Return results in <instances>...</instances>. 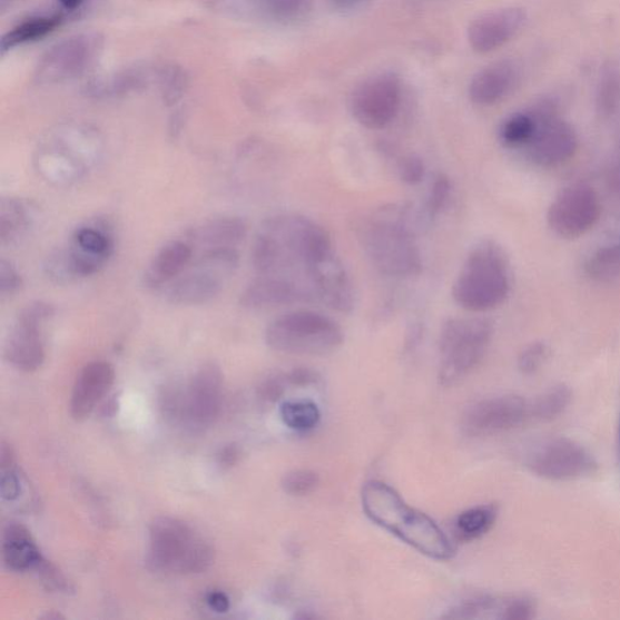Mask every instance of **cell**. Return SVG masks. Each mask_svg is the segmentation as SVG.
<instances>
[{"label": "cell", "instance_id": "1", "mask_svg": "<svg viewBox=\"0 0 620 620\" xmlns=\"http://www.w3.org/2000/svg\"><path fill=\"white\" fill-rule=\"evenodd\" d=\"M336 256L328 233L299 215L268 218L253 245V265L260 277H282L298 284L312 302L318 301L315 279L326 262Z\"/></svg>", "mask_w": 620, "mask_h": 620}, {"label": "cell", "instance_id": "2", "mask_svg": "<svg viewBox=\"0 0 620 620\" xmlns=\"http://www.w3.org/2000/svg\"><path fill=\"white\" fill-rule=\"evenodd\" d=\"M362 503L372 522L423 555L435 560H449L454 555L453 544L437 523L410 506L401 494L384 482H366L362 491Z\"/></svg>", "mask_w": 620, "mask_h": 620}, {"label": "cell", "instance_id": "3", "mask_svg": "<svg viewBox=\"0 0 620 620\" xmlns=\"http://www.w3.org/2000/svg\"><path fill=\"white\" fill-rule=\"evenodd\" d=\"M419 215L411 206L391 205L364 220L360 239L372 265L394 278H409L422 270L415 240Z\"/></svg>", "mask_w": 620, "mask_h": 620}, {"label": "cell", "instance_id": "4", "mask_svg": "<svg viewBox=\"0 0 620 620\" xmlns=\"http://www.w3.org/2000/svg\"><path fill=\"white\" fill-rule=\"evenodd\" d=\"M511 267L499 244L479 243L466 257L453 284L452 296L457 305L473 313L498 308L511 293Z\"/></svg>", "mask_w": 620, "mask_h": 620}, {"label": "cell", "instance_id": "5", "mask_svg": "<svg viewBox=\"0 0 620 620\" xmlns=\"http://www.w3.org/2000/svg\"><path fill=\"white\" fill-rule=\"evenodd\" d=\"M215 549L187 522L161 516L149 528L147 564L158 572L193 574L209 570Z\"/></svg>", "mask_w": 620, "mask_h": 620}, {"label": "cell", "instance_id": "6", "mask_svg": "<svg viewBox=\"0 0 620 620\" xmlns=\"http://www.w3.org/2000/svg\"><path fill=\"white\" fill-rule=\"evenodd\" d=\"M223 392V372L215 364H205L184 388L165 390L160 406L165 417L191 431H201L218 417Z\"/></svg>", "mask_w": 620, "mask_h": 620}, {"label": "cell", "instance_id": "7", "mask_svg": "<svg viewBox=\"0 0 620 620\" xmlns=\"http://www.w3.org/2000/svg\"><path fill=\"white\" fill-rule=\"evenodd\" d=\"M343 339L335 321L312 311L284 314L266 329L268 347L285 354L324 355L341 347Z\"/></svg>", "mask_w": 620, "mask_h": 620}, {"label": "cell", "instance_id": "8", "mask_svg": "<svg viewBox=\"0 0 620 620\" xmlns=\"http://www.w3.org/2000/svg\"><path fill=\"white\" fill-rule=\"evenodd\" d=\"M493 335L488 319H451L441 328L439 382L451 387L465 378L484 357Z\"/></svg>", "mask_w": 620, "mask_h": 620}, {"label": "cell", "instance_id": "9", "mask_svg": "<svg viewBox=\"0 0 620 620\" xmlns=\"http://www.w3.org/2000/svg\"><path fill=\"white\" fill-rule=\"evenodd\" d=\"M402 106V81L393 72L366 78L350 96L352 117L368 130L387 128Z\"/></svg>", "mask_w": 620, "mask_h": 620}, {"label": "cell", "instance_id": "10", "mask_svg": "<svg viewBox=\"0 0 620 620\" xmlns=\"http://www.w3.org/2000/svg\"><path fill=\"white\" fill-rule=\"evenodd\" d=\"M532 109L537 117V128L525 147L530 159L539 167L554 168L573 158L578 136L571 124L560 117L558 105L551 100H542Z\"/></svg>", "mask_w": 620, "mask_h": 620}, {"label": "cell", "instance_id": "11", "mask_svg": "<svg viewBox=\"0 0 620 620\" xmlns=\"http://www.w3.org/2000/svg\"><path fill=\"white\" fill-rule=\"evenodd\" d=\"M104 39L98 33L66 38L45 53L36 70L39 85L52 86L81 77L99 59Z\"/></svg>", "mask_w": 620, "mask_h": 620}, {"label": "cell", "instance_id": "12", "mask_svg": "<svg viewBox=\"0 0 620 620\" xmlns=\"http://www.w3.org/2000/svg\"><path fill=\"white\" fill-rule=\"evenodd\" d=\"M528 464L535 475L555 481L588 478L599 468L590 451L569 437L542 441L530 453Z\"/></svg>", "mask_w": 620, "mask_h": 620}, {"label": "cell", "instance_id": "13", "mask_svg": "<svg viewBox=\"0 0 620 620\" xmlns=\"http://www.w3.org/2000/svg\"><path fill=\"white\" fill-rule=\"evenodd\" d=\"M53 314V307L43 301L32 302L20 312L4 350L6 360L11 366L32 372L43 365L46 347L41 327Z\"/></svg>", "mask_w": 620, "mask_h": 620}, {"label": "cell", "instance_id": "14", "mask_svg": "<svg viewBox=\"0 0 620 620\" xmlns=\"http://www.w3.org/2000/svg\"><path fill=\"white\" fill-rule=\"evenodd\" d=\"M601 204L598 193L588 185L564 188L548 210V225L563 239H577L598 224Z\"/></svg>", "mask_w": 620, "mask_h": 620}, {"label": "cell", "instance_id": "15", "mask_svg": "<svg viewBox=\"0 0 620 620\" xmlns=\"http://www.w3.org/2000/svg\"><path fill=\"white\" fill-rule=\"evenodd\" d=\"M86 129L67 127L53 134L39 150L37 158L38 168L50 181L57 184L75 183L87 173L90 161L86 160V150L82 145L98 139L91 135L78 146Z\"/></svg>", "mask_w": 620, "mask_h": 620}, {"label": "cell", "instance_id": "16", "mask_svg": "<svg viewBox=\"0 0 620 620\" xmlns=\"http://www.w3.org/2000/svg\"><path fill=\"white\" fill-rule=\"evenodd\" d=\"M531 419V404L506 394L484 398L466 409L462 429L470 436H491L519 429Z\"/></svg>", "mask_w": 620, "mask_h": 620}, {"label": "cell", "instance_id": "17", "mask_svg": "<svg viewBox=\"0 0 620 620\" xmlns=\"http://www.w3.org/2000/svg\"><path fill=\"white\" fill-rule=\"evenodd\" d=\"M65 253L73 278H88L106 266L115 253V240L105 225L90 224L75 232L72 243Z\"/></svg>", "mask_w": 620, "mask_h": 620}, {"label": "cell", "instance_id": "18", "mask_svg": "<svg viewBox=\"0 0 620 620\" xmlns=\"http://www.w3.org/2000/svg\"><path fill=\"white\" fill-rule=\"evenodd\" d=\"M528 13L518 7L492 10L468 27V41L478 53H489L505 46L526 26Z\"/></svg>", "mask_w": 620, "mask_h": 620}, {"label": "cell", "instance_id": "19", "mask_svg": "<svg viewBox=\"0 0 620 620\" xmlns=\"http://www.w3.org/2000/svg\"><path fill=\"white\" fill-rule=\"evenodd\" d=\"M225 12L239 18L291 24L305 20L313 0H213Z\"/></svg>", "mask_w": 620, "mask_h": 620}, {"label": "cell", "instance_id": "20", "mask_svg": "<svg viewBox=\"0 0 620 620\" xmlns=\"http://www.w3.org/2000/svg\"><path fill=\"white\" fill-rule=\"evenodd\" d=\"M115 380V367L107 362H94L82 368L71 396L72 417L76 421L87 420L114 387Z\"/></svg>", "mask_w": 620, "mask_h": 620}, {"label": "cell", "instance_id": "21", "mask_svg": "<svg viewBox=\"0 0 620 620\" xmlns=\"http://www.w3.org/2000/svg\"><path fill=\"white\" fill-rule=\"evenodd\" d=\"M312 302L303 288L282 277H260L242 293L239 303L247 311H266L295 303Z\"/></svg>", "mask_w": 620, "mask_h": 620}, {"label": "cell", "instance_id": "22", "mask_svg": "<svg viewBox=\"0 0 620 620\" xmlns=\"http://www.w3.org/2000/svg\"><path fill=\"white\" fill-rule=\"evenodd\" d=\"M520 80V68L513 60L493 62L480 70L470 85V99L478 106H492L511 95Z\"/></svg>", "mask_w": 620, "mask_h": 620}, {"label": "cell", "instance_id": "23", "mask_svg": "<svg viewBox=\"0 0 620 620\" xmlns=\"http://www.w3.org/2000/svg\"><path fill=\"white\" fill-rule=\"evenodd\" d=\"M534 613V602L526 597H479L462 602L446 618L530 620Z\"/></svg>", "mask_w": 620, "mask_h": 620}, {"label": "cell", "instance_id": "24", "mask_svg": "<svg viewBox=\"0 0 620 620\" xmlns=\"http://www.w3.org/2000/svg\"><path fill=\"white\" fill-rule=\"evenodd\" d=\"M223 277L196 266L168 285L167 299L177 306H200L215 299L224 288Z\"/></svg>", "mask_w": 620, "mask_h": 620}, {"label": "cell", "instance_id": "25", "mask_svg": "<svg viewBox=\"0 0 620 620\" xmlns=\"http://www.w3.org/2000/svg\"><path fill=\"white\" fill-rule=\"evenodd\" d=\"M191 258L193 247L187 240H175L165 245L146 269L144 284L148 288L168 286L184 274Z\"/></svg>", "mask_w": 620, "mask_h": 620}, {"label": "cell", "instance_id": "26", "mask_svg": "<svg viewBox=\"0 0 620 620\" xmlns=\"http://www.w3.org/2000/svg\"><path fill=\"white\" fill-rule=\"evenodd\" d=\"M247 236L245 220L239 217H220L208 220L187 232L189 244L215 247H236ZM206 249V250H208Z\"/></svg>", "mask_w": 620, "mask_h": 620}, {"label": "cell", "instance_id": "27", "mask_svg": "<svg viewBox=\"0 0 620 620\" xmlns=\"http://www.w3.org/2000/svg\"><path fill=\"white\" fill-rule=\"evenodd\" d=\"M3 559L13 571L36 570L43 560L31 532L19 522H9L3 531Z\"/></svg>", "mask_w": 620, "mask_h": 620}, {"label": "cell", "instance_id": "28", "mask_svg": "<svg viewBox=\"0 0 620 620\" xmlns=\"http://www.w3.org/2000/svg\"><path fill=\"white\" fill-rule=\"evenodd\" d=\"M62 21V16H40L27 19L3 36L0 49L6 52L40 40L57 30Z\"/></svg>", "mask_w": 620, "mask_h": 620}, {"label": "cell", "instance_id": "29", "mask_svg": "<svg viewBox=\"0 0 620 620\" xmlns=\"http://www.w3.org/2000/svg\"><path fill=\"white\" fill-rule=\"evenodd\" d=\"M597 110L603 120L620 117V60L602 67L597 88Z\"/></svg>", "mask_w": 620, "mask_h": 620}, {"label": "cell", "instance_id": "30", "mask_svg": "<svg viewBox=\"0 0 620 620\" xmlns=\"http://www.w3.org/2000/svg\"><path fill=\"white\" fill-rule=\"evenodd\" d=\"M32 224L31 206L19 199H4L0 205V243H16Z\"/></svg>", "mask_w": 620, "mask_h": 620}, {"label": "cell", "instance_id": "31", "mask_svg": "<svg viewBox=\"0 0 620 620\" xmlns=\"http://www.w3.org/2000/svg\"><path fill=\"white\" fill-rule=\"evenodd\" d=\"M499 518V508L482 504L463 512L456 520L454 532L463 542H472L486 534Z\"/></svg>", "mask_w": 620, "mask_h": 620}, {"label": "cell", "instance_id": "32", "mask_svg": "<svg viewBox=\"0 0 620 620\" xmlns=\"http://www.w3.org/2000/svg\"><path fill=\"white\" fill-rule=\"evenodd\" d=\"M572 401V391L567 384H557L537 396L531 404V419L549 422L558 419Z\"/></svg>", "mask_w": 620, "mask_h": 620}, {"label": "cell", "instance_id": "33", "mask_svg": "<svg viewBox=\"0 0 620 620\" xmlns=\"http://www.w3.org/2000/svg\"><path fill=\"white\" fill-rule=\"evenodd\" d=\"M537 128L533 109L522 110L508 117L500 129V139L506 147H526Z\"/></svg>", "mask_w": 620, "mask_h": 620}, {"label": "cell", "instance_id": "34", "mask_svg": "<svg viewBox=\"0 0 620 620\" xmlns=\"http://www.w3.org/2000/svg\"><path fill=\"white\" fill-rule=\"evenodd\" d=\"M146 79L145 73L139 70L124 71L114 77L91 82L89 95L99 99L117 98V96L142 87Z\"/></svg>", "mask_w": 620, "mask_h": 620}, {"label": "cell", "instance_id": "35", "mask_svg": "<svg viewBox=\"0 0 620 620\" xmlns=\"http://www.w3.org/2000/svg\"><path fill=\"white\" fill-rule=\"evenodd\" d=\"M588 277L600 283H608L620 275V240L601 247L592 254L585 265Z\"/></svg>", "mask_w": 620, "mask_h": 620}, {"label": "cell", "instance_id": "36", "mask_svg": "<svg viewBox=\"0 0 620 620\" xmlns=\"http://www.w3.org/2000/svg\"><path fill=\"white\" fill-rule=\"evenodd\" d=\"M281 416L287 429L295 432H309L314 430L322 420L318 405L309 401L284 403L281 407Z\"/></svg>", "mask_w": 620, "mask_h": 620}, {"label": "cell", "instance_id": "37", "mask_svg": "<svg viewBox=\"0 0 620 620\" xmlns=\"http://www.w3.org/2000/svg\"><path fill=\"white\" fill-rule=\"evenodd\" d=\"M219 275L229 277L239 266V254L236 247H215L200 257L198 265Z\"/></svg>", "mask_w": 620, "mask_h": 620}, {"label": "cell", "instance_id": "38", "mask_svg": "<svg viewBox=\"0 0 620 620\" xmlns=\"http://www.w3.org/2000/svg\"><path fill=\"white\" fill-rule=\"evenodd\" d=\"M158 80L165 104L173 106L181 100L187 87V80L180 68H161V71L158 73Z\"/></svg>", "mask_w": 620, "mask_h": 620}, {"label": "cell", "instance_id": "39", "mask_svg": "<svg viewBox=\"0 0 620 620\" xmlns=\"http://www.w3.org/2000/svg\"><path fill=\"white\" fill-rule=\"evenodd\" d=\"M321 484V478L313 471L299 470L286 474L282 486L284 491L292 495H307L316 490Z\"/></svg>", "mask_w": 620, "mask_h": 620}, {"label": "cell", "instance_id": "40", "mask_svg": "<svg viewBox=\"0 0 620 620\" xmlns=\"http://www.w3.org/2000/svg\"><path fill=\"white\" fill-rule=\"evenodd\" d=\"M549 348L543 342H533L519 355L518 365L523 375H533L547 361Z\"/></svg>", "mask_w": 620, "mask_h": 620}, {"label": "cell", "instance_id": "41", "mask_svg": "<svg viewBox=\"0 0 620 620\" xmlns=\"http://www.w3.org/2000/svg\"><path fill=\"white\" fill-rule=\"evenodd\" d=\"M451 184L446 175L440 174L434 178L425 204V214L431 218L445 208L450 198Z\"/></svg>", "mask_w": 620, "mask_h": 620}, {"label": "cell", "instance_id": "42", "mask_svg": "<svg viewBox=\"0 0 620 620\" xmlns=\"http://www.w3.org/2000/svg\"><path fill=\"white\" fill-rule=\"evenodd\" d=\"M398 175L406 185L416 186L421 184L425 176L424 161L415 155L406 156L398 163Z\"/></svg>", "mask_w": 620, "mask_h": 620}, {"label": "cell", "instance_id": "43", "mask_svg": "<svg viewBox=\"0 0 620 620\" xmlns=\"http://www.w3.org/2000/svg\"><path fill=\"white\" fill-rule=\"evenodd\" d=\"M23 279L11 262L0 260V293L2 295H13L21 291Z\"/></svg>", "mask_w": 620, "mask_h": 620}, {"label": "cell", "instance_id": "44", "mask_svg": "<svg viewBox=\"0 0 620 620\" xmlns=\"http://www.w3.org/2000/svg\"><path fill=\"white\" fill-rule=\"evenodd\" d=\"M35 571L40 577L41 582H43L49 589L58 591L70 590V585H68L62 573L55 568L50 561L46 559L41 560Z\"/></svg>", "mask_w": 620, "mask_h": 620}, {"label": "cell", "instance_id": "45", "mask_svg": "<svg viewBox=\"0 0 620 620\" xmlns=\"http://www.w3.org/2000/svg\"><path fill=\"white\" fill-rule=\"evenodd\" d=\"M21 492V481L11 466L3 468L2 480H0V493L3 500L12 502L19 499Z\"/></svg>", "mask_w": 620, "mask_h": 620}, {"label": "cell", "instance_id": "46", "mask_svg": "<svg viewBox=\"0 0 620 620\" xmlns=\"http://www.w3.org/2000/svg\"><path fill=\"white\" fill-rule=\"evenodd\" d=\"M287 381L285 375L283 376H273L262 383L259 393L262 397L266 398L268 402H277L279 401L281 396L284 394Z\"/></svg>", "mask_w": 620, "mask_h": 620}, {"label": "cell", "instance_id": "47", "mask_svg": "<svg viewBox=\"0 0 620 620\" xmlns=\"http://www.w3.org/2000/svg\"><path fill=\"white\" fill-rule=\"evenodd\" d=\"M288 384L296 385V387H307L318 381V375L311 368L297 367L285 375Z\"/></svg>", "mask_w": 620, "mask_h": 620}, {"label": "cell", "instance_id": "48", "mask_svg": "<svg viewBox=\"0 0 620 620\" xmlns=\"http://www.w3.org/2000/svg\"><path fill=\"white\" fill-rule=\"evenodd\" d=\"M209 608L217 613H226L230 608L229 598L223 591H211L208 598H206Z\"/></svg>", "mask_w": 620, "mask_h": 620}, {"label": "cell", "instance_id": "49", "mask_svg": "<svg viewBox=\"0 0 620 620\" xmlns=\"http://www.w3.org/2000/svg\"><path fill=\"white\" fill-rule=\"evenodd\" d=\"M239 456L240 452L238 447L230 445L219 453V462L220 464H225L226 466H232L238 462Z\"/></svg>", "mask_w": 620, "mask_h": 620}, {"label": "cell", "instance_id": "50", "mask_svg": "<svg viewBox=\"0 0 620 620\" xmlns=\"http://www.w3.org/2000/svg\"><path fill=\"white\" fill-rule=\"evenodd\" d=\"M366 0H328V4L336 11L347 12L361 7Z\"/></svg>", "mask_w": 620, "mask_h": 620}, {"label": "cell", "instance_id": "51", "mask_svg": "<svg viewBox=\"0 0 620 620\" xmlns=\"http://www.w3.org/2000/svg\"><path fill=\"white\" fill-rule=\"evenodd\" d=\"M85 2H86V0H59L60 6L66 11H73V10L80 8L81 4L85 3Z\"/></svg>", "mask_w": 620, "mask_h": 620}, {"label": "cell", "instance_id": "52", "mask_svg": "<svg viewBox=\"0 0 620 620\" xmlns=\"http://www.w3.org/2000/svg\"><path fill=\"white\" fill-rule=\"evenodd\" d=\"M618 441H619V451H620V417H619V424H618Z\"/></svg>", "mask_w": 620, "mask_h": 620}]
</instances>
